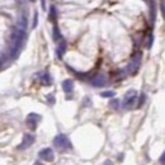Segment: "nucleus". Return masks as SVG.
<instances>
[{"label": "nucleus", "instance_id": "9b49d317", "mask_svg": "<svg viewBox=\"0 0 165 165\" xmlns=\"http://www.w3.org/2000/svg\"><path fill=\"white\" fill-rule=\"evenodd\" d=\"M40 81L43 84V85H50L51 83H52V80H51V76H50V74L48 73H42L40 74Z\"/></svg>", "mask_w": 165, "mask_h": 165}, {"label": "nucleus", "instance_id": "7ed1b4c3", "mask_svg": "<svg viewBox=\"0 0 165 165\" xmlns=\"http://www.w3.org/2000/svg\"><path fill=\"white\" fill-rule=\"evenodd\" d=\"M140 61H141V54H136L133 57H132L131 60V62L128 64V66H127V69H126V73H128V74H135L136 73V70L139 69V66H140Z\"/></svg>", "mask_w": 165, "mask_h": 165}, {"label": "nucleus", "instance_id": "f257e3e1", "mask_svg": "<svg viewBox=\"0 0 165 165\" xmlns=\"http://www.w3.org/2000/svg\"><path fill=\"white\" fill-rule=\"evenodd\" d=\"M24 42H26V31L19 27L14 28L10 34V57L12 59L18 57Z\"/></svg>", "mask_w": 165, "mask_h": 165}, {"label": "nucleus", "instance_id": "2eb2a0df", "mask_svg": "<svg viewBox=\"0 0 165 165\" xmlns=\"http://www.w3.org/2000/svg\"><path fill=\"white\" fill-rule=\"evenodd\" d=\"M100 95L103 98H113L114 97V92H112V90H108V92H103Z\"/></svg>", "mask_w": 165, "mask_h": 165}, {"label": "nucleus", "instance_id": "a211bd4d", "mask_svg": "<svg viewBox=\"0 0 165 165\" xmlns=\"http://www.w3.org/2000/svg\"><path fill=\"white\" fill-rule=\"evenodd\" d=\"M144 102H145V94H141V95H140V102H137V107L142 106Z\"/></svg>", "mask_w": 165, "mask_h": 165}, {"label": "nucleus", "instance_id": "20e7f679", "mask_svg": "<svg viewBox=\"0 0 165 165\" xmlns=\"http://www.w3.org/2000/svg\"><path fill=\"white\" fill-rule=\"evenodd\" d=\"M38 158L41 160H43V161H54L55 160V153H54V150L52 149H50V147H45V149H42L41 151L38 153Z\"/></svg>", "mask_w": 165, "mask_h": 165}, {"label": "nucleus", "instance_id": "39448f33", "mask_svg": "<svg viewBox=\"0 0 165 165\" xmlns=\"http://www.w3.org/2000/svg\"><path fill=\"white\" fill-rule=\"evenodd\" d=\"M40 120H41V116L40 114H36V113H29V114L27 116L26 123H27V126L29 127L31 130H36L37 123L40 122Z\"/></svg>", "mask_w": 165, "mask_h": 165}, {"label": "nucleus", "instance_id": "412c9836", "mask_svg": "<svg viewBox=\"0 0 165 165\" xmlns=\"http://www.w3.org/2000/svg\"><path fill=\"white\" fill-rule=\"evenodd\" d=\"M84 103L90 107V106H92V100H90V98H85V99H84Z\"/></svg>", "mask_w": 165, "mask_h": 165}, {"label": "nucleus", "instance_id": "0eeeda50", "mask_svg": "<svg viewBox=\"0 0 165 165\" xmlns=\"http://www.w3.org/2000/svg\"><path fill=\"white\" fill-rule=\"evenodd\" d=\"M136 99H137L136 92H135V90H130L128 93L126 94V98H125V103H123L125 108H130V107H132V106L135 104Z\"/></svg>", "mask_w": 165, "mask_h": 165}, {"label": "nucleus", "instance_id": "423d86ee", "mask_svg": "<svg viewBox=\"0 0 165 165\" xmlns=\"http://www.w3.org/2000/svg\"><path fill=\"white\" fill-rule=\"evenodd\" d=\"M33 142H34V136L29 135V133H26L24 136H23L22 144L18 146V150H26V149L29 147V146H32Z\"/></svg>", "mask_w": 165, "mask_h": 165}, {"label": "nucleus", "instance_id": "f8f14e48", "mask_svg": "<svg viewBox=\"0 0 165 165\" xmlns=\"http://www.w3.org/2000/svg\"><path fill=\"white\" fill-rule=\"evenodd\" d=\"M109 107L113 109H118L120 108V100L118 99H111L109 100Z\"/></svg>", "mask_w": 165, "mask_h": 165}, {"label": "nucleus", "instance_id": "4be33fe9", "mask_svg": "<svg viewBox=\"0 0 165 165\" xmlns=\"http://www.w3.org/2000/svg\"><path fill=\"white\" fill-rule=\"evenodd\" d=\"M103 165H114V164H113V163L111 161V160H106L104 164H103Z\"/></svg>", "mask_w": 165, "mask_h": 165}, {"label": "nucleus", "instance_id": "9d476101", "mask_svg": "<svg viewBox=\"0 0 165 165\" xmlns=\"http://www.w3.org/2000/svg\"><path fill=\"white\" fill-rule=\"evenodd\" d=\"M62 89L65 93H71L74 90V81L70 79H66L62 81Z\"/></svg>", "mask_w": 165, "mask_h": 165}, {"label": "nucleus", "instance_id": "6e6552de", "mask_svg": "<svg viewBox=\"0 0 165 165\" xmlns=\"http://www.w3.org/2000/svg\"><path fill=\"white\" fill-rule=\"evenodd\" d=\"M106 84H107V78L104 75H97V76L92 80L93 87H104Z\"/></svg>", "mask_w": 165, "mask_h": 165}, {"label": "nucleus", "instance_id": "4468645a", "mask_svg": "<svg viewBox=\"0 0 165 165\" xmlns=\"http://www.w3.org/2000/svg\"><path fill=\"white\" fill-rule=\"evenodd\" d=\"M46 99H47V103H48L50 106L55 104V95H54V94H48V95L46 97Z\"/></svg>", "mask_w": 165, "mask_h": 165}, {"label": "nucleus", "instance_id": "aec40b11", "mask_svg": "<svg viewBox=\"0 0 165 165\" xmlns=\"http://www.w3.org/2000/svg\"><path fill=\"white\" fill-rule=\"evenodd\" d=\"M37 22H38V14H34V21H33V28H34L37 26Z\"/></svg>", "mask_w": 165, "mask_h": 165}, {"label": "nucleus", "instance_id": "f03ea898", "mask_svg": "<svg viewBox=\"0 0 165 165\" xmlns=\"http://www.w3.org/2000/svg\"><path fill=\"white\" fill-rule=\"evenodd\" d=\"M54 146L57 147L59 150H66V149H71V142H70V140L66 135L60 133L54 139Z\"/></svg>", "mask_w": 165, "mask_h": 165}, {"label": "nucleus", "instance_id": "dca6fc26", "mask_svg": "<svg viewBox=\"0 0 165 165\" xmlns=\"http://www.w3.org/2000/svg\"><path fill=\"white\" fill-rule=\"evenodd\" d=\"M50 19L52 22H56V13H55V7H51L50 9Z\"/></svg>", "mask_w": 165, "mask_h": 165}, {"label": "nucleus", "instance_id": "6ab92c4d", "mask_svg": "<svg viewBox=\"0 0 165 165\" xmlns=\"http://www.w3.org/2000/svg\"><path fill=\"white\" fill-rule=\"evenodd\" d=\"M161 13H163V18L165 19V0L161 1Z\"/></svg>", "mask_w": 165, "mask_h": 165}, {"label": "nucleus", "instance_id": "ddd939ff", "mask_svg": "<svg viewBox=\"0 0 165 165\" xmlns=\"http://www.w3.org/2000/svg\"><path fill=\"white\" fill-rule=\"evenodd\" d=\"M54 37H55V40L57 41V40H62L61 38V36H60V32H59V28H57V26H55L54 27Z\"/></svg>", "mask_w": 165, "mask_h": 165}, {"label": "nucleus", "instance_id": "f3484780", "mask_svg": "<svg viewBox=\"0 0 165 165\" xmlns=\"http://www.w3.org/2000/svg\"><path fill=\"white\" fill-rule=\"evenodd\" d=\"M159 163L161 164V165H165V150H164V153L160 155V158H159Z\"/></svg>", "mask_w": 165, "mask_h": 165}, {"label": "nucleus", "instance_id": "1a4fd4ad", "mask_svg": "<svg viewBox=\"0 0 165 165\" xmlns=\"http://www.w3.org/2000/svg\"><path fill=\"white\" fill-rule=\"evenodd\" d=\"M65 52H66V42L64 40H61L60 43L57 45V48H56V55H57L59 59H62Z\"/></svg>", "mask_w": 165, "mask_h": 165}]
</instances>
